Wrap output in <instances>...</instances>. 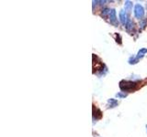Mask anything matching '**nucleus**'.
<instances>
[{
  "mask_svg": "<svg viewBox=\"0 0 147 137\" xmlns=\"http://www.w3.org/2000/svg\"><path fill=\"white\" fill-rule=\"evenodd\" d=\"M119 88L123 92H131L137 89V82L130 80H121L119 82Z\"/></svg>",
  "mask_w": 147,
  "mask_h": 137,
  "instance_id": "1",
  "label": "nucleus"
},
{
  "mask_svg": "<svg viewBox=\"0 0 147 137\" xmlns=\"http://www.w3.org/2000/svg\"><path fill=\"white\" fill-rule=\"evenodd\" d=\"M133 13H134V17L136 18H138V19H142V17H144V14H145L144 7H142L141 4H136Z\"/></svg>",
  "mask_w": 147,
  "mask_h": 137,
  "instance_id": "2",
  "label": "nucleus"
},
{
  "mask_svg": "<svg viewBox=\"0 0 147 137\" xmlns=\"http://www.w3.org/2000/svg\"><path fill=\"white\" fill-rule=\"evenodd\" d=\"M109 22L111 23V24L115 27H118L119 25V22H118V19H117V16H116V10H115L114 8L110 9V13H109Z\"/></svg>",
  "mask_w": 147,
  "mask_h": 137,
  "instance_id": "3",
  "label": "nucleus"
},
{
  "mask_svg": "<svg viewBox=\"0 0 147 137\" xmlns=\"http://www.w3.org/2000/svg\"><path fill=\"white\" fill-rule=\"evenodd\" d=\"M119 20H121V24L125 26L127 24V22L129 21L127 12L125 10H121L119 11Z\"/></svg>",
  "mask_w": 147,
  "mask_h": 137,
  "instance_id": "4",
  "label": "nucleus"
},
{
  "mask_svg": "<svg viewBox=\"0 0 147 137\" xmlns=\"http://www.w3.org/2000/svg\"><path fill=\"white\" fill-rule=\"evenodd\" d=\"M132 6H133V4H132L131 1H130V0H127V1H125V3H124V9H125V11L128 12V13L131 12Z\"/></svg>",
  "mask_w": 147,
  "mask_h": 137,
  "instance_id": "5",
  "label": "nucleus"
},
{
  "mask_svg": "<svg viewBox=\"0 0 147 137\" xmlns=\"http://www.w3.org/2000/svg\"><path fill=\"white\" fill-rule=\"evenodd\" d=\"M118 100L116 99H109L108 100V108H110V109H112V108H115V107H117L118 106Z\"/></svg>",
  "mask_w": 147,
  "mask_h": 137,
  "instance_id": "6",
  "label": "nucleus"
},
{
  "mask_svg": "<svg viewBox=\"0 0 147 137\" xmlns=\"http://www.w3.org/2000/svg\"><path fill=\"white\" fill-rule=\"evenodd\" d=\"M147 53V49L146 48H142V49H141L139 51H138V53H137V56H135L138 59H142L144 57V55Z\"/></svg>",
  "mask_w": 147,
  "mask_h": 137,
  "instance_id": "7",
  "label": "nucleus"
},
{
  "mask_svg": "<svg viewBox=\"0 0 147 137\" xmlns=\"http://www.w3.org/2000/svg\"><path fill=\"white\" fill-rule=\"evenodd\" d=\"M125 27L128 31H131L134 29V23H133L131 19H129V21L127 22V24L125 25Z\"/></svg>",
  "mask_w": 147,
  "mask_h": 137,
  "instance_id": "8",
  "label": "nucleus"
},
{
  "mask_svg": "<svg viewBox=\"0 0 147 137\" xmlns=\"http://www.w3.org/2000/svg\"><path fill=\"white\" fill-rule=\"evenodd\" d=\"M109 13H110V9L108 8V7H105L102 9V11H101V16L103 17H109Z\"/></svg>",
  "mask_w": 147,
  "mask_h": 137,
  "instance_id": "9",
  "label": "nucleus"
},
{
  "mask_svg": "<svg viewBox=\"0 0 147 137\" xmlns=\"http://www.w3.org/2000/svg\"><path fill=\"white\" fill-rule=\"evenodd\" d=\"M96 115H98L99 118L102 117V113H101V112L98 109H96V112H95V110H93V118L96 119V120H98V116Z\"/></svg>",
  "mask_w": 147,
  "mask_h": 137,
  "instance_id": "10",
  "label": "nucleus"
},
{
  "mask_svg": "<svg viewBox=\"0 0 147 137\" xmlns=\"http://www.w3.org/2000/svg\"><path fill=\"white\" fill-rule=\"evenodd\" d=\"M128 62H129V64H131V65H134V64L139 62V59H138L136 57H131L130 59H129Z\"/></svg>",
  "mask_w": 147,
  "mask_h": 137,
  "instance_id": "11",
  "label": "nucleus"
},
{
  "mask_svg": "<svg viewBox=\"0 0 147 137\" xmlns=\"http://www.w3.org/2000/svg\"><path fill=\"white\" fill-rule=\"evenodd\" d=\"M127 93L125 92H123V91H119V92H118L116 94V97L119 98V99H124V98H126L127 97Z\"/></svg>",
  "mask_w": 147,
  "mask_h": 137,
  "instance_id": "12",
  "label": "nucleus"
},
{
  "mask_svg": "<svg viewBox=\"0 0 147 137\" xmlns=\"http://www.w3.org/2000/svg\"><path fill=\"white\" fill-rule=\"evenodd\" d=\"M147 26V22H146V20H141L140 21V27L142 29H145V27Z\"/></svg>",
  "mask_w": 147,
  "mask_h": 137,
  "instance_id": "13",
  "label": "nucleus"
},
{
  "mask_svg": "<svg viewBox=\"0 0 147 137\" xmlns=\"http://www.w3.org/2000/svg\"><path fill=\"white\" fill-rule=\"evenodd\" d=\"M146 132H147V124H146Z\"/></svg>",
  "mask_w": 147,
  "mask_h": 137,
  "instance_id": "14",
  "label": "nucleus"
}]
</instances>
